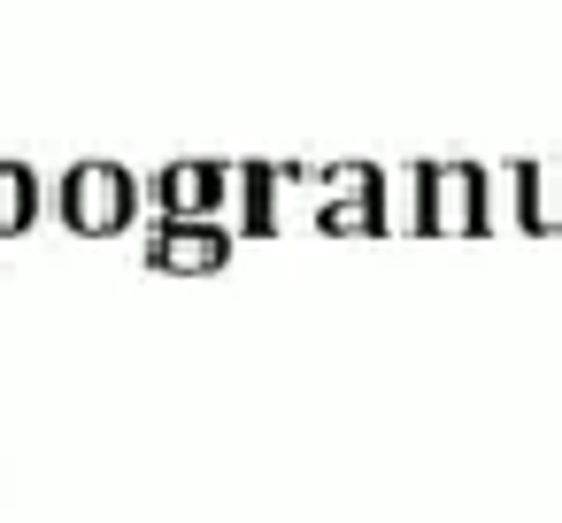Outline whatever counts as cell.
Instances as JSON below:
<instances>
[{"instance_id":"obj_8","label":"cell","mask_w":562,"mask_h":523,"mask_svg":"<svg viewBox=\"0 0 562 523\" xmlns=\"http://www.w3.org/2000/svg\"><path fill=\"white\" fill-rule=\"evenodd\" d=\"M47 216V178L24 155H0V239H24Z\"/></svg>"},{"instance_id":"obj_3","label":"cell","mask_w":562,"mask_h":523,"mask_svg":"<svg viewBox=\"0 0 562 523\" xmlns=\"http://www.w3.org/2000/svg\"><path fill=\"white\" fill-rule=\"evenodd\" d=\"M308 185H324L316 231H339V239H385L393 231V178L370 155L362 162H324V170H308Z\"/></svg>"},{"instance_id":"obj_4","label":"cell","mask_w":562,"mask_h":523,"mask_svg":"<svg viewBox=\"0 0 562 523\" xmlns=\"http://www.w3.org/2000/svg\"><path fill=\"white\" fill-rule=\"evenodd\" d=\"M239 254V231L224 216H155L139 239V262L162 277H216Z\"/></svg>"},{"instance_id":"obj_5","label":"cell","mask_w":562,"mask_h":523,"mask_svg":"<svg viewBox=\"0 0 562 523\" xmlns=\"http://www.w3.org/2000/svg\"><path fill=\"white\" fill-rule=\"evenodd\" d=\"M155 216H224L232 208V162L224 155H170L155 178H139Z\"/></svg>"},{"instance_id":"obj_6","label":"cell","mask_w":562,"mask_h":523,"mask_svg":"<svg viewBox=\"0 0 562 523\" xmlns=\"http://www.w3.org/2000/svg\"><path fill=\"white\" fill-rule=\"evenodd\" d=\"M232 201H239V239H270L278 231V162L270 155H247L232 162Z\"/></svg>"},{"instance_id":"obj_7","label":"cell","mask_w":562,"mask_h":523,"mask_svg":"<svg viewBox=\"0 0 562 523\" xmlns=\"http://www.w3.org/2000/svg\"><path fill=\"white\" fill-rule=\"evenodd\" d=\"M501 178L516 185V224H524L531 239H554V224H562V201H554V170H547L539 155H516V162H508Z\"/></svg>"},{"instance_id":"obj_2","label":"cell","mask_w":562,"mask_h":523,"mask_svg":"<svg viewBox=\"0 0 562 523\" xmlns=\"http://www.w3.org/2000/svg\"><path fill=\"white\" fill-rule=\"evenodd\" d=\"M55 224L70 231V239H124L132 224H139V170L132 162H116V155H78L63 178H55Z\"/></svg>"},{"instance_id":"obj_1","label":"cell","mask_w":562,"mask_h":523,"mask_svg":"<svg viewBox=\"0 0 562 523\" xmlns=\"http://www.w3.org/2000/svg\"><path fill=\"white\" fill-rule=\"evenodd\" d=\"M408 231L416 239H485L493 231V170L470 155L408 162Z\"/></svg>"}]
</instances>
